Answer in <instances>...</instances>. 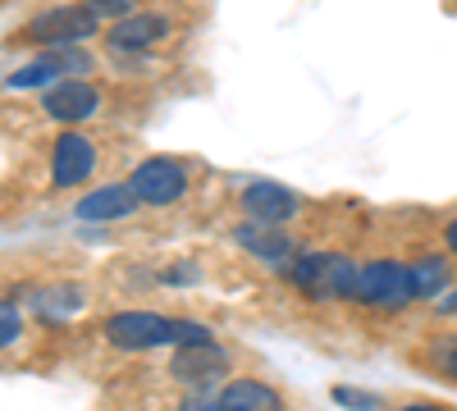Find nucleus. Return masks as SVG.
Listing matches in <instances>:
<instances>
[{"instance_id":"aec40b11","label":"nucleus","mask_w":457,"mask_h":411,"mask_svg":"<svg viewBox=\"0 0 457 411\" xmlns=\"http://www.w3.org/2000/svg\"><path fill=\"white\" fill-rule=\"evenodd\" d=\"M179 411H224V402H220V398H211L206 389H193V393L183 398V407H179Z\"/></svg>"},{"instance_id":"6ab92c4d","label":"nucleus","mask_w":457,"mask_h":411,"mask_svg":"<svg viewBox=\"0 0 457 411\" xmlns=\"http://www.w3.org/2000/svg\"><path fill=\"white\" fill-rule=\"evenodd\" d=\"M133 5H137V0H87V10L96 19H129Z\"/></svg>"},{"instance_id":"9b49d317","label":"nucleus","mask_w":457,"mask_h":411,"mask_svg":"<svg viewBox=\"0 0 457 411\" xmlns=\"http://www.w3.org/2000/svg\"><path fill=\"white\" fill-rule=\"evenodd\" d=\"M297 193L284 183H247L243 188V210L247 219H265V224H284L288 215H297Z\"/></svg>"},{"instance_id":"9d476101","label":"nucleus","mask_w":457,"mask_h":411,"mask_svg":"<svg viewBox=\"0 0 457 411\" xmlns=\"http://www.w3.org/2000/svg\"><path fill=\"white\" fill-rule=\"evenodd\" d=\"M170 37V19L156 14V10H146V14H129V19H114L110 28V51H146V46H156Z\"/></svg>"},{"instance_id":"4468645a","label":"nucleus","mask_w":457,"mask_h":411,"mask_svg":"<svg viewBox=\"0 0 457 411\" xmlns=\"http://www.w3.org/2000/svg\"><path fill=\"white\" fill-rule=\"evenodd\" d=\"M32 307L42 320H69L73 311L83 307V292L73 288V284H55V288H37L32 292Z\"/></svg>"},{"instance_id":"f3484780","label":"nucleus","mask_w":457,"mask_h":411,"mask_svg":"<svg viewBox=\"0 0 457 411\" xmlns=\"http://www.w3.org/2000/svg\"><path fill=\"white\" fill-rule=\"evenodd\" d=\"M42 83H46V87L60 83V73H55V64H51L46 55L37 60V64H28V69H19V73H10V87H19V92H23V87H42Z\"/></svg>"},{"instance_id":"dca6fc26","label":"nucleus","mask_w":457,"mask_h":411,"mask_svg":"<svg viewBox=\"0 0 457 411\" xmlns=\"http://www.w3.org/2000/svg\"><path fill=\"white\" fill-rule=\"evenodd\" d=\"M426 366L435 375H444L448 384H457V339H435L426 348Z\"/></svg>"},{"instance_id":"f8f14e48","label":"nucleus","mask_w":457,"mask_h":411,"mask_svg":"<svg viewBox=\"0 0 457 411\" xmlns=\"http://www.w3.org/2000/svg\"><path fill=\"white\" fill-rule=\"evenodd\" d=\"M142 201H137V193L129 188V183H110V188H96L92 197L79 201V219H124Z\"/></svg>"},{"instance_id":"f257e3e1","label":"nucleus","mask_w":457,"mask_h":411,"mask_svg":"<svg viewBox=\"0 0 457 411\" xmlns=\"http://www.w3.org/2000/svg\"><path fill=\"white\" fill-rule=\"evenodd\" d=\"M105 339L120 352H146L165 343H211V329L197 320H165L156 311H120L105 320Z\"/></svg>"},{"instance_id":"a211bd4d","label":"nucleus","mask_w":457,"mask_h":411,"mask_svg":"<svg viewBox=\"0 0 457 411\" xmlns=\"http://www.w3.org/2000/svg\"><path fill=\"white\" fill-rule=\"evenodd\" d=\"M334 402L338 407H353V411H385L375 393H361V389H334Z\"/></svg>"},{"instance_id":"4be33fe9","label":"nucleus","mask_w":457,"mask_h":411,"mask_svg":"<svg viewBox=\"0 0 457 411\" xmlns=\"http://www.w3.org/2000/svg\"><path fill=\"white\" fill-rule=\"evenodd\" d=\"M439 316H457V288L439 297Z\"/></svg>"},{"instance_id":"2eb2a0df","label":"nucleus","mask_w":457,"mask_h":411,"mask_svg":"<svg viewBox=\"0 0 457 411\" xmlns=\"http://www.w3.org/2000/svg\"><path fill=\"white\" fill-rule=\"evenodd\" d=\"M448 288V260L444 256H421L411 266V292L416 297H439Z\"/></svg>"},{"instance_id":"423d86ee","label":"nucleus","mask_w":457,"mask_h":411,"mask_svg":"<svg viewBox=\"0 0 457 411\" xmlns=\"http://www.w3.org/2000/svg\"><path fill=\"white\" fill-rule=\"evenodd\" d=\"M129 188L137 193L142 206H174V201L183 197V188H187V174H183L179 160L156 156V160H142V165L133 169Z\"/></svg>"},{"instance_id":"ddd939ff","label":"nucleus","mask_w":457,"mask_h":411,"mask_svg":"<svg viewBox=\"0 0 457 411\" xmlns=\"http://www.w3.org/2000/svg\"><path fill=\"white\" fill-rule=\"evenodd\" d=\"M220 402L224 411H284V398L261 380H228Z\"/></svg>"},{"instance_id":"5701e85b","label":"nucleus","mask_w":457,"mask_h":411,"mask_svg":"<svg viewBox=\"0 0 457 411\" xmlns=\"http://www.w3.org/2000/svg\"><path fill=\"white\" fill-rule=\"evenodd\" d=\"M403 411H453V407H439V402H411V407H403Z\"/></svg>"},{"instance_id":"1a4fd4ad","label":"nucleus","mask_w":457,"mask_h":411,"mask_svg":"<svg viewBox=\"0 0 457 411\" xmlns=\"http://www.w3.org/2000/svg\"><path fill=\"white\" fill-rule=\"evenodd\" d=\"M234 238H238V247H247L256 260H265V266H288L293 260V238L279 229V224H265V219H247V224H238L234 229Z\"/></svg>"},{"instance_id":"412c9836","label":"nucleus","mask_w":457,"mask_h":411,"mask_svg":"<svg viewBox=\"0 0 457 411\" xmlns=\"http://www.w3.org/2000/svg\"><path fill=\"white\" fill-rule=\"evenodd\" d=\"M0 343H5V348L19 343V307H14V302H5V320H0Z\"/></svg>"},{"instance_id":"6e6552de","label":"nucleus","mask_w":457,"mask_h":411,"mask_svg":"<svg viewBox=\"0 0 457 411\" xmlns=\"http://www.w3.org/2000/svg\"><path fill=\"white\" fill-rule=\"evenodd\" d=\"M96 105H101V92L92 83H83V78H60L42 96V110H46L55 124H83Z\"/></svg>"},{"instance_id":"b1692460","label":"nucleus","mask_w":457,"mask_h":411,"mask_svg":"<svg viewBox=\"0 0 457 411\" xmlns=\"http://www.w3.org/2000/svg\"><path fill=\"white\" fill-rule=\"evenodd\" d=\"M444 238H448V247H453V251H457V219H453V224H448V234H444Z\"/></svg>"},{"instance_id":"0eeeda50","label":"nucleus","mask_w":457,"mask_h":411,"mask_svg":"<svg viewBox=\"0 0 457 411\" xmlns=\"http://www.w3.org/2000/svg\"><path fill=\"white\" fill-rule=\"evenodd\" d=\"M96 169V146L79 133H64L51 152V183L55 188H79L83 178H92Z\"/></svg>"},{"instance_id":"39448f33","label":"nucleus","mask_w":457,"mask_h":411,"mask_svg":"<svg viewBox=\"0 0 457 411\" xmlns=\"http://www.w3.org/2000/svg\"><path fill=\"white\" fill-rule=\"evenodd\" d=\"M170 375L187 389H211L215 380L228 375V352L211 339V343H183L170 357Z\"/></svg>"},{"instance_id":"20e7f679","label":"nucleus","mask_w":457,"mask_h":411,"mask_svg":"<svg viewBox=\"0 0 457 411\" xmlns=\"http://www.w3.org/2000/svg\"><path fill=\"white\" fill-rule=\"evenodd\" d=\"M96 32V14L87 5H55V10H42L23 37L37 46H79V42H92Z\"/></svg>"},{"instance_id":"7ed1b4c3","label":"nucleus","mask_w":457,"mask_h":411,"mask_svg":"<svg viewBox=\"0 0 457 411\" xmlns=\"http://www.w3.org/2000/svg\"><path fill=\"white\" fill-rule=\"evenodd\" d=\"M357 302L375 307V311H403L407 302H416L411 292V266L398 260H370L357 275Z\"/></svg>"},{"instance_id":"f03ea898","label":"nucleus","mask_w":457,"mask_h":411,"mask_svg":"<svg viewBox=\"0 0 457 411\" xmlns=\"http://www.w3.org/2000/svg\"><path fill=\"white\" fill-rule=\"evenodd\" d=\"M288 284L312 297V302H343V297H357V275L361 266L338 251H302L288 260Z\"/></svg>"}]
</instances>
